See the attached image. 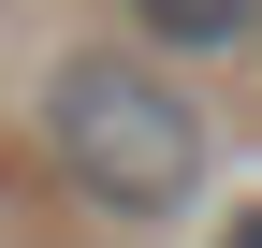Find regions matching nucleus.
Returning a JSON list of instances; mask_svg holds the SVG:
<instances>
[{
    "mask_svg": "<svg viewBox=\"0 0 262 248\" xmlns=\"http://www.w3.org/2000/svg\"><path fill=\"white\" fill-rule=\"evenodd\" d=\"M44 132H58V175H73L88 204H117V219H175L189 175H204L189 102H175L160 73H131V58H58Z\"/></svg>",
    "mask_w": 262,
    "mask_h": 248,
    "instance_id": "nucleus-1",
    "label": "nucleus"
},
{
    "mask_svg": "<svg viewBox=\"0 0 262 248\" xmlns=\"http://www.w3.org/2000/svg\"><path fill=\"white\" fill-rule=\"evenodd\" d=\"M131 15H146V44L204 58V44H233V29H248V0H131Z\"/></svg>",
    "mask_w": 262,
    "mask_h": 248,
    "instance_id": "nucleus-2",
    "label": "nucleus"
},
{
    "mask_svg": "<svg viewBox=\"0 0 262 248\" xmlns=\"http://www.w3.org/2000/svg\"><path fill=\"white\" fill-rule=\"evenodd\" d=\"M219 248H262V204H248V219H233V234H219Z\"/></svg>",
    "mask_w": 262,
    "mask_h": 248,
    "instance_id": "nucleus-3",
    "label": "nucleus"
}]
</instances>
